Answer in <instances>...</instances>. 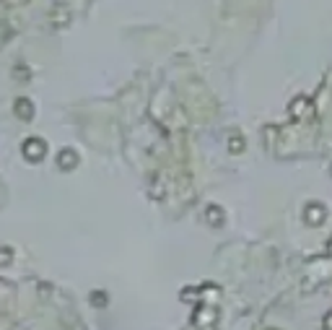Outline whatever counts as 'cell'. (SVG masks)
Returning <instances> with one entry per match:
<instances>
[{
  "instance_id": "obj_1",
  "label": "cell",
  "mask_w": 332,
  "mask_h": 330,
  "mask_svg": "<svg viewBox=\"0 0 332 330\" xmlns=\"http://www.w3.org/2000/svg\"><path fill=\"white\" fill-rule=\"evenodd\" d=\"M45 151H47V146L42 143L39 138H29V141L24 143V156H26L29 161H39L42 156H45Z\"/></svg>"
},
{
  "instance_id": "obj_2",
  "label": "cell",
  "mask_w": 332,
  "mask_h": 330,
  "mask_svg": "<svg viewBox=\"0 0 332 330\" xmlns=\"http://www.w3.org/2000/svg\"><path fill=\"white\" fill-rule=\"evenodd\" d=\"M91 302H94V307H104L107 304V294L96 292V294H91Z\"/></svg>"
}]
</instances>
